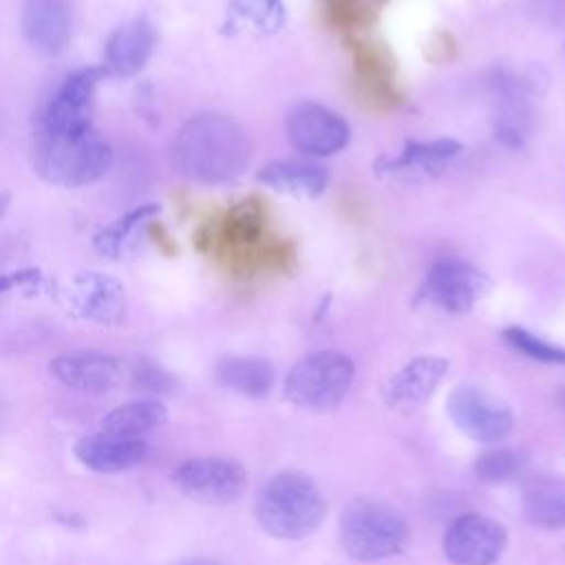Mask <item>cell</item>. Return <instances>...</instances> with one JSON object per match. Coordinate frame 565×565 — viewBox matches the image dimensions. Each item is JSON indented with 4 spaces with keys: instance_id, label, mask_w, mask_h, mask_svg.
<instances>
[{
    "instance_id": "17",
    "label": "cell",
    "mask_w": 565,
    "mask_h": 565,
    "mask_svg": "<svg viewBox=\"0 0 565 565\" xmlns=\"http://www.w3.org/2000/svg\"><path fill=\"white\" fill-rule=\"evenodd\" d=\"M24 38L42 53L57 55L71 42V7L66 0H26L22 11Z\"/></svg>"
},
{
    "instance_id": "9",
    "label": "cell",
    "mask_w": 565,
    "mask_h": 565,
    "mask_svg": "<svg viewBox=\"0 0 565 565\" xmlns=\"http://www.w3.org/2000/svg\"><path fill=\"white\" fill-rule=\"evenodd\" d=\"M488 287V276L472 263L461 258H441L426 271L417 298L428 300L448 313H466L477 305Z\"/></svg>"
},
{
    "instance_id": "36",
    "label": "cell",
    "mask_w": 565,
    "mask_h": 565,
    "mask_svg": "<svg viewBox=\"0 0 565 565\" xmlns=\"http://www.w3.org/2000/svg\"><path fill=\"white\" fill-rule=\"evenodd\" d=\"M561 402H563V404H565V391H563V393H561Z\"/></svg>"
},
{
    "instance_id": "3",
    "label": "cell",
    "mask_w": 565,
    "mask_h": 565,
    "mask_svg": "<svg viewBox=\"0 0 565 565\" xmlns=\"http://www.w3.org/2000/svg\"><path fill=\"white\" fill-rule=\"evenodd\" d=\"M33 166L53 185L84 188L110 170L113 150L93 124L73 130H38Z\"/></svg>"
},
{
    "instance_id": "32",
    "label": "cell",
    "mask_w": 565,
    "mask_h": 565,
    "mask_svg": "<svg viewBox=\"0 0 565 565\" xmlns=\"http://www.w3.org/2000/svg\"><path fill=\"white\" fill-rule=\"evenodd\" d=\"M40 278L38 269H20V271H9L0 274V294L13 289V287H24L29 282H35Z\"/></svg>"
},
{
    "instance_id": "20",
    "label": "cell",
    "mask_w": 565,
    "mask_h": 565,
    "mask_svg": "<svg viewBox=\"0 0 565 565\" xmlns=\"http://www.w3.org/2000/svg\"><path fill=\"white\" fill-rule=\"evenodd\" d=\"M256 179L282 194L316 199L324 192L329 174L320 163L302 161V159H280L265 163Z\"/></svg>"
},
{
    "instance_id": "35",
    "label": "cell",
    "mask_w": 565,
    "mask_h": 565,
    "mask_svg": "<svg viewBox=\"0 0 565 565\" xmlns=\"http://www.w3.org/2000/svg\"><path fill=\"white\" fill-rule=\"evenodd\" d=\"M7 201H9V194L2 192V194H0V216H2V212H4V207H7Z\"/></svg>"
},
{
    "instance_id": "6",
    "label": "cell",
    "mask_w": 565,
    "mask_h": 565,
    "mask_svg": "<svg viewBox=\"0 0 565 565\" xmlns=\"http://www.w3.org/2000/svg\"><path fill=\"white\" fill-rule=\"evenodd\" d=\"M355 366L340 351H316L298 360L285 377V397L298 408L329 411L349 393Z\"/></svg>"
},
{
    "instance_id": "33",
    "label": "cell",
    "mask_w": 565,
    "mask_h": 565,
    "mask_svg": "<svg viewBox=\"0 0 565 565\" xmlns=\"http://www.w3.org/2000/svg\"><path fill=\"white\" fill-rule=\"evenodd\" d=\"M148 232H150V236H157L154 243L159 245L161 252H166V254H172V252H174V243L170 241V236L166 234V227H163L159 221H152V223L148 225Z\"/></svg>"
},
{
    "instance_id": "8",
    "label": "cell",
    "mask_w": 565,
    "mask_h": 565,
    "mask_svg": "<svg viewBox=\"0 0 565 565\" xmlns=\"http://www.w3.org/2000/svg\"><path fill=\"white\" fill-rule=\"evenodd\" d=\"M446 411L466 437L481 444L503 441L514 428L510 406L475 384H457L446 399Z\"/></svg>"
},
{
    "instance_id": "23",
    "label": "cell",
    "mask_w": 565,
    "mask_h": 565,
    "mask_svg": "<svg viewBox=\"0 0 565 565\" xmlns=\"http://www.w3.org/2000/svg\"><path fill=\"white\" fill-rule=\"evenodd\" d=\"M214 380L218 386L258 399L274 388V366L260 358L225 355L214 366Z\"/></svg>"
},
{
    "instance_id": "12",
    "label": "cell",
    "mask_w": 565,
    "mask_h": 565,
    "mask_svg": "<svg viewBox=\"0 0 565 565\" xmlns=\"http://www.w3.org/2000/svg\"><path fill=\"white\" fill-rule=\"evenodd\" d=\"M508 545L505 527L483 514H461L444 532V554L452 565H492Z\"/></svg>"
},
{
    "instance_id": "28",
    "label": "cell",
    "mask_w": 565,
    "mask_h": 565,
    "mask_svg": "<svg viewBox=\"0 0 565 565\" xmlns=\"http://www.w3.org/2000/svg\"><path fill=\"white\" fill-rule=\"evenodd\" d=\"M154 214H159V205L157 203H141L137 207H132L130 212L121 214L115 223H110L108 227L99 230L93 238L95 247L104 254V256H110V258H117L121 254V247L126 243V238L130 236V232L143 223V221H150Z\"/></svg>"
},
{
    "instance_id": "18",
    "label": "cell",
    "mask_w": 565,
    "mask_h": 565,
    "mask_svg": "<svg viewBox=\"0 0 565 565\" xmlns=\"http://www.w3.org/2000/svg\"><path fill=\"white\" fill-rule=\"evenodd\" d=\"M71 302L82 318L97 324H115L126 311L124 287L99 271H88L73 280Z\"/></svg>"
},
{
    "instance_id": "1",
    "label": "cell",
    "mask_w": 565,
    "mask_h": 565,
    "mask_svg": "<svg viewBox=\"0 0 565 565\" xmlns=\"http://www.w3.org/2000/svg\"><path fill=\"white\" fill-rule=\"evenodd\" d=\"M234 278L282 274L294 267V245L276 232L260 196H245L205 221L194 238Z\"/></svg>"
},
{
    "instance_id": "30",
    "label": "cell",
    "mask_w": 565,
    "mask_h": 565,
    "mask_svg": "<svg viewBox=\"0 0 565 565\" xmlns=\"http://www.w3.org/2000/svg\"><path fill=\"white\" fill-rule=\"evenodd\" d=\"M503 338L514 351H519V353H523V355H527L536 362L565 364V349L563 347L552 344V342L534 335L532 331H527L523 327H508L503 331Z\"/></svg>"
},
{
    "instance_id": "22",
    "label": "cell",
    "mask_w": 565,
    "mask_h": 565,
    "mask_svg": "<svg viewBox=\"0 0 565 565\" xmlns=\"http://www.w3.org/2000/svg\"><path fill=\"white\" fill-rule=\"evenodd\" d=\"M494 99H497V137L501 143L510 148H519L523 143L527 130V104H525V82L501 71L494 82Z\"/></svg>"
},
{
    "instance_id": "19",
    "label": "cell",
    "mask_w": 565,
    "mask_h": 565,
    "mask_svg": "<svg viewBox=\"0 0 565 565\" xmlns=\"http://www.w3.org/2000/svg\"><path fill=\"white\" fill-rule=\"evenodd\" d=\"M148 452V446L139 437H117L110 433H95L82 437L75 444V457L88 470L113 475L137 466Z\"/></svg>"
},
{
    "instance_id": "13",
    "label": "cell",
    "mask_w": 565,
    "mask_h": 565,
    "mask_svg": "<svg viewBox=\"0 0 565 565\" xmlns=\"http://www.w3.org/2000/svg\"><path fill=\"white\" fill-rule=\"evenodd\" d=\"M104 66H88L71 73L40 113L38 130H73L90 124V104Z\"/></svg>"
},
{
    "instance_id": "24",
    "label": "cell",
    "mask_w": 565,
    "mask_h": 565,
    "mask_svg": "<svg viewBox=\"0 0 565 565\" xmlns=\"http://www.w3.org/2000/svg\"><path fill=\"white\" fill-rule=\"evenodd\" d=\"M523 516L543 530H565V477L534 479L523 494Z\"/></svg>"
},
{
    "instance_id": "4",
    "label": "cell",
    "mask_w": 565,
    "mask_h": 565,
    "mask_svg": "<svg viewBox=\"0 0 565 565\" xmlns=\"http://www.w3.org/2000/svg\"><path fill=\"white\" fill-rule=\"evenodd\" d=\"M327 516V499L320 486L305 472L282 470L258 494L256 521L274 539L296 541L320 527Z\"/></svg>"
},
{
    "instance_id": "27",
    "label": "cell",
    "mask_w": 565,
    "mask_h": 565,
    "mask_svg": "<svg viewBox=\"0 0 565 565\" xmlns=\"http://www.w3.org/2000/svg\"><path fill=\"white\" fill-rule=\"evenodd\" d=\"M386 0H318L324 24L344 35H355L377 22Z\"/></svg>"
},
{
    "instance_id": "29",
    "label": "cell",
    "mask_w": 565,
    "mask_h": 565,
    "mask_svg": "<svg viewBox=\"0 0 565 565\" xmlns=\"http://www.w3.org/2000/svg\"><path fill=\"white\" fill-rule=\"evenodd\" d=\"M523 470V455L512 448H490L475 461V472L481 481L503 483Z\"/></svg>"
},
{
    "instance_id": "10",
    "label": "cell",
    "mask_w": 565,
    "mask_h": 565,
    "mask_svg": "<svg viewBox=\"0 0 565 565\" xmlns=\"http://www.w3.org/2000/svg\"><path fill=\"white\" fill-rule=\"evenodd\" d=\"M172 477L188 497L210 505L232 503L247 490V470L227 457L188 459Z\"/></svg>"
},
{
    "instance_id": "7",
    "label": "cell",
    "mask_w": 565,
    "mask_h": 565,
    "mask_svg": "<svg viewBox=\"0 0 565 565\" xmlns=\"http://www.w3.org/2000/svg\"><path fill=\"white\" fill-rule=\"evenodd\" d=\"M351 55V86L355 99L373 113L397 110L404 95L397 84V68L391 51L360 35H344Z\"/></svg>"
},
{
    "instance_id": "11",
    "label": "cell",
    "mask_w": 565,
    "mask_h": 565,
    "mask_svg": "<svg viewBox=\"0 0 565 565\" xmlns=\"http://www.w3.org/2000/svg\"><path fill=\"white\" fill-rule=\"evenodd\" d=\"M285 130L291 146L309 157H331L344 150L351 139L349 124L313 102L291 106L285 117Z\"/></svg>"
},
{
    "instance_id": "14",
    "label": "cell",
    "mask_w": 565,
    "mask_h": 565,
    "mask_svg": "<svg viewBox=\"0 0 565 565\" xmlns=\"http://www.w3.org/2000/svg\"><path fill=\"white\" fill-rule=\"evenodd\" d=\"M49 369L57 382L82 393H108L124 380L121 360L104 351L62 353Z\"/></svg>"
},
{
    "instance_id": "16",
    "label": "cell",
    "mask_w": 565,
    "mask_h": 565,
    "mask_svg": "<svg viewBox=\"0 0 565 565\" xmlns=\"http://www.w3.org/2000/svg\"><path fill=\"white\" fill-rule=\"evenodd\" d=\"M154 46L157 29L150 20L137 18L108 38L104 68L117 77H135L146 68Z\"/></svg>"
},
{
    "instance_id": "34",
    "label": "cell",
    "mask_w": 565,
    "mask_h": 565,
    "mask_svg": "<svg viewBox=\"0 0 565 565\" xmlns=\"http://www.w3.org/2000/svg\"><path fill=\"white\" fill-rule=\"evenodd\" d=\"M179 565H216V563L203 561V558H194V561H185V563H179Z\"/></svg>"
},
{
    "instance_id": "2",
    "label": "cell",
    "mask_w": 565,
    "mask_h": 565,
    "mask_svg": "<svg viewBox=\"0 0 565 565\" xmlns=\"http://www.w3.org/2000/svg\"><path fill=\"white\" fill-rule=\"evenodd\" d=\"M252 157L245 128L223 113L190 117L172 141V168L181 177L203 185L236 181Z\"/></svg>"
},
{
    "instance_id": "25",
    "label": "cell",
    "mask_w": 565,
    "mask_h": 565,
    "mask_svg": "<svg viewBox=\"0 0 565 565\" xmlns=\"http://www.w3.org/2000/svg\"><path fill=\"white\" fill-rule=\"evenodd\" d=\"M168 422L166 406L154 399H137L121 404L102 417V430L117 437H139Z\"/></svg>"
},
{
    "instance_id": "21",
    "label": "cell",
    "mask_w": 565,
    "mask_h": 565,
    "mask_svg": "<svg viewBox=\"0 0 565 565\" xmlns=\"http://www.w3.org/2000/svg\"><path fill=\"white\" fill-rule=\"evenodd\" d=\"M463 146L457 139H435V141H406L399 154H382L375 159V172H404V170H419V172H437L444 170Z\"/></svg>"
},
{
    "instance_id": "15",
    "label": "cell",
    "mask_w": 565,
    "mask_h": 565,
    "mask_svg": "<svg viewBox=\"0 0 565 565\" xmlns=\"http://www.w3.org/2000/svg\"><path fill=\"white\" fill-rule=\"evenodd\" d=\"M446 373V358L417 355L384 382L382 397L393 411H413L435 393Z\"/></svg>"
},
{
    "instance_id": "26",
    "label": "cell",
    "mask_w": 565,
    "mask_h": 565,
    "mask_svg": "<svg viewBox=\"0 0 565 565\" xmlns=\"http://www.w3.org/2000/svg\"><path fill=\"white\" fill-rule=\"evenodd\" d=\"M285 24L282 0H227V26L252 35H274Z\"/></svg>"
},
{
    "instance_id": "31",
    "label": "cell",
    "mask_w": 565,
    "mask_h": 565,
    "mask_svg": "<svg viewBox=\"0 0 565 565\" xmlns=\"http://www.w3.org/2000/svg\"><path fill=\"white\" fill-rule=\"evenodd\" d=\"M132 386L143 393L166 395L177 388V380L159 364H154L150 360H139L132 369Z\"/></svg>"
},
{
    "instance_id": "5",
    "label": "cell",
    "mask_w": 565,
    "mask_h": 565,
    "mask_svg": "<svg viewBox=\"0 0 565 565\" xmlns=\"http://www.w3.org/2000/svg\"><path fill=\"white\" fill-rule=\"evenodd\" d=\"M340 541L358 561H382L399 554L408 541L406 521L373 499H353L340 514Z\"/></svg>"
}]
</instances>
